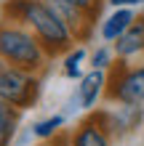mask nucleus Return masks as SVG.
<instances>
[{
    "label": "nucleus",
    "mask_w": 144,
    "mask_h": 146,
    "mask_svg": "<svg viewBox=\"0 0 144 146\" xmlns=\"http://www.w3.org/2000/svg\"><path fill=\"white\" fill-rule=\"evenodd\" d=\"M0 16L24 24L32 35L43 42V48L48 50L51 58H59L72 45H78L72 29L54 11V5L48 0H3Z\"/></svg>",
    "instance_id": "nucleus-1"
},
{
    "label": "nucleus",
    "mask_w": 144,
    "mask_h": 146,
    "mask_svg": "<svg viewBox=\"0 0 144 146\" xmlns=\"http://www.w3.org/2000/svg\"><path fill=\"white\" fill-rule=\"evenodd\" d=\"M0 58L16 69L32 72V74L46 72V66L54 61L48 50L43 48V42L24 24L3 19V16H0Z\"/></svg>",
    "instance_id": "nucleus-2"
},
{
    "label": "nucleus",
    "mask_w": 144,
    "mask_h": 146,
    "mask_svg": "<svg viewBox=\"0 0 144 146\" xmlns=\"http://www.w3.org/2000/svg\"><path fill=\"white\" fill-rule=\"evenodd\" d=\"M40 93H43V80L40 74L16 69V66L5 64L0 58V98L8 101L11 106L27 111L32 106H38Z\"/></svg>",
    "instance_id": "nucleus-3"
},
{
    "label": "nucleus",
    "mask_w": 144,
    "mask_h": 146,
    "mask_svg": "<svg viewBox=\"0 0 144 146\" xmlns=\"http://www.w3.org/2000/svg\"><path fill=\"white\" fill-rule=\"evenodd\" d=\"M107 104H144V61H115L107 82Z\"/></svg>",
    "instance_id": "nucleus-4"
},
{
    "label": "nucleus",
    "mask_w": 144,
    "mask_h": 146,
    "mask_svg": "<svg viewBox=\"0 0 144 146\" xmlns=\"http://www.w3.org/2000/svg\"><path fill=\"white\" fill-rule=\"evenodd\" d=\"M70 146H112V133L107 127L104 109L86 111V117L80 119L72 130H67Z\"/></svg>",
    "instance_id": "nucleus-5"
},
{
    "label": "nucleus",
    "mask_w": 144,
    "mask_h": 146,
    "mask_svg": "<svg viewBox=\"0 0 144 146\" xmlns=\"http://www.w3.org/2000/svg\"><path fill=\"white\" fill-rule=\"evenodd\" d=\"M107 82H109V72L107 69H88L83 72V77L75 85V101H78L80 111H94L101 101L107 98Z\"/></svg>",
    "instance_id": "nucleus-6"
},
{
    "label": "nucleus",
    "mask_w": 144,
    "mask_h": 146,
    "mask_svg": "<svg viewBox=\"0 0 144 146\" xmlns=\"http://www.w3.org/2000/svg\"><path fill=\"white\" fill-rule=\"evenodd\" d=\"M117 61H144V13H136V19L120 37L112 42Z\"/></svg>",
    "instance_id": "nucleus-7"
},
{
    "label": "nucleus",
    "mask_w": 144,
    "mask_h": 146,
    "mask_svg": "<svg viewBox=\"0 0 144 146\" xmlns=\"http://www.w3.org/2000/svg\"><path fill=\"white\" fill-rule=\"evenodd\" d=\"M104 119H107V127L112 133V138H120V135H128L131 130L141 127L144 109L131 106V104H112V109H104Z\"/></svg>",
    "instance_id": "nucleus-8"
},
{
    "label": "nucleus",
    "mask_w": 144,
    "mask_h": 146,
    "mask_svg": "<svg viewBox=\"0 0 144 146\" xmlns=\"http://www.w3.org/2000/svg\"><path fill=\"white\" fill-rule=\"evenodd\" d=\"M133 19H136V11H133V8H112L109 13H104L99 19V27H96L99 40L107 42V45H112V42L133 24Z\"/></svg>",
    "instance_id": "nucleus-9"
},
{
    "label": "nucleus",
    "mask_w": 144,
    "mask_h": 146,
    "mask_svg": "<svg viewBox=\"0 0 144 146\" xmlns=\"http://www.w3.org/2000/svg\"><path fill=\"white\" fill-rule=\"evenodd\" d=\"M86 66H88V48L83 45V42L72 45L67 53L59 56V72H62V77H67V80L78 82L83 77V72H86Z\"/></svg>",
    "instance_id": "nucleus-10"
},
{
    "label": "nucleus",
    "mask_w": 144,
    "mask_h": 146,
    "mask_svg": "<svg viewBox=\"0 0 144 146\" xmlns=\"http://www.w3.org/2000/svg\"><path fill=\"white\" fill-rule=\"evenodd\" d=\"M21 125V109L0 98V146H11Z\"/></svg>",
    "instance_id": "nucleus-11"
},
{
    "label": "nucleus",
    "mask_w": 144,
    "mask_h": 146,
    "mask_svg": "<svg viewBox=\"0 0 144 146\" xmlns=\"http://www.w3.org/2000/svg\"><path fill=\"white\" fill-rule=\"evenodd\" d=\"M64 122H67V114H48L43 119H38L35 125H32V135H35L38 141H51L56 138L59 133L64 130Z\"/></svg>",
    "instance_id": "nucleus-12"
},
{
    "label": "nucleus",
    "mask_w": 144,
    "mask_h": 146,
    "mask_svg": "<svg viewBox=\"0 0 144 146\" xmlns=\"http://www.w3.org/2000/svg\"><path fill=\"white\" fill-rule=\"evenodd\" d=\"M117 61L112 45H107V42H99L94 50H88V66L91 69H112V64Z\"/></svg>",
    "instance_id": "nucleus-13"
},
{
    "label": "nucleus",
    "mask_w": 144,
    "mask_h": 146,
    "mask_svg": "<svg viewBox=\"0 0 144 146\" xmlns=\"http://www.w3.org/2000/svg\"><path fill=\"white\" fill-rule=\"evenodd\" d=\"M64 3H70V5H75V8H83V11H88L91 16L101 19V8H104V0H64Z\"/></svg>",
    "instance_id": "nucleus-14"
},
{
    "label": "nucleus",
    "mask_w": 144,
    "mask_h": 146,
    "mask_svg": "<svg viewBox=\"0 0 144 146\" xmlns=\"http://www.w3.org/2000/svg\"><path fill=\"white\" fill-rule=\"evenodd\" d=\"M104 5H109V8H133L136 11L139 5H144V0H104Z\"/></svg>",
    "instance_id": "nucleus-15"
},
{
    "label": "nucleus",
    "mask_w": 144,
    "mask_h": 146,
    "mask_svg": "<svg viewBox=\"0 0 144 146\" xmlns=\"http://www.w3.org/2000/svg\"><path fill=\"white\" fill-rule=\"evenodd\" d=\"M139 130H141V141H144V122H141V127H139Z\"/></svg>",
    "instance_id": "nucleus-16"
},
{
    "label": "nucleus",
    "mask_w": 144,
    "mask_h": 146,
    "mask_svg": "<svg viewBox=\"0 0 144 146\" xmlns=\"http://www.w3.org/2000/svg\"><path fill=\"white\" fill-rule=\"evenodd\" d=\"M141 109H144V104H141Z\"/></svg>",
    "instance_id": "nucleus-17"
},
{
    "label": "nucleus",
    "mask_w": 144,
    "mask_h": 146,
    "mask_svg": "<svg viewBox=\"0 0 144 146\" xmlns=\"http://www.w3.org/2000/svg\"><path fill=\"white\" fill-rule=\"evenodd\" d=\"M46 146H48V143H46Z\"/></svg>",
    "instance_id": "nucleus-18"
}]
</instances>
